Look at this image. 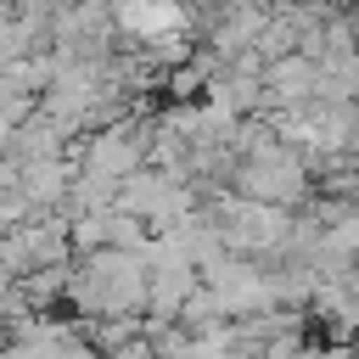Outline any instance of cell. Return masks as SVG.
<instances>
[{"label": "cell", "instance_id": "obj_1", "mask_svg": "<svg viewBox=\"0 0 359 359\" xmlns=\"http://www.w3.org/2000/svg\"><path fill=\"white\" fill-rule=\"evenodd\" d=\"M73 292L95 314H140L146 309V258L129 247H95V258L79 269Z\"/></svg>", "mask_w": 359, "mask_h": 359}, {"label": "cell", "instance_id": "obj_2", "mask_svg": "<svg viewBox=\"0 0 359 359\" xmlns=\"http://www.w3.org/2000/svg\"><path fill=\"white\" fill-rule=\"evenodd\" d=\"M236 185H241V196L280 202V208H292V202L309 196V174H303V163H297L286 146H275V140H258V146L247 151V163L236 168Z\"/></svg>", "mask_w": 359, "mask_h": 359}, {"label": "cell", "instance_id": "obj_3", "mask_svg": "<svg viewBox=\"0 0 359 359\" xmlns=\"http://www.w3.org/2000/svg\"><path fill=\"white\" fill-rule=\"evenodd\" d=\"M286 230H292V213L280 202H258V196H236L219 208V241L236 247V252H269V247H286Z\"/></svg>", "mask_w": 359, "mask_h": 359}, {"label": "cell", "instance_id": "obj_4", "mask_svg": "<svg viewBox=\"0 0 359 359\" xmlns=\"http://www.w3.org/2000/svg\"><path fill=\"white\" fill-rule=\"evenodd\" d=\"M67 252V224L62 219H45V224H22L0 241V269L6 275H22V269H45Z\"/></svg>", "mask_w": 359, "mask_h": 359}]
</instances>
